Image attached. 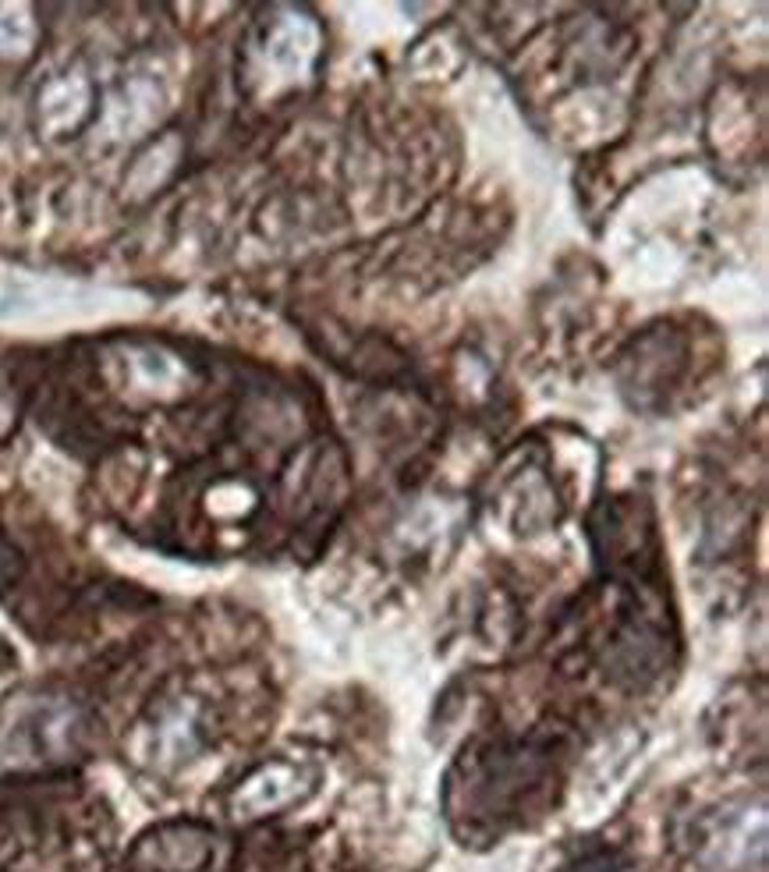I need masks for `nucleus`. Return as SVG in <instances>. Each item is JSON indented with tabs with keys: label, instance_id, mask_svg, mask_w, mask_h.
Here are the masks:
<instances>
[{
	"label": "nucleus",
	"instance_id": "nucleus-1",
	"mask_svg": "<svg viewBox=\"0 0 769 872\" xmlns=\"http://www.w3.org/2000/svg\"><path fill=\"white\" fill-rule=\"evenodd\" d=\"M142 855H149L156 872H196L210 855V837L196 830H171L160 834Z\"/></svg>",
	"mask_w": 769,
	"mask_h": 872
}]
</instances>
